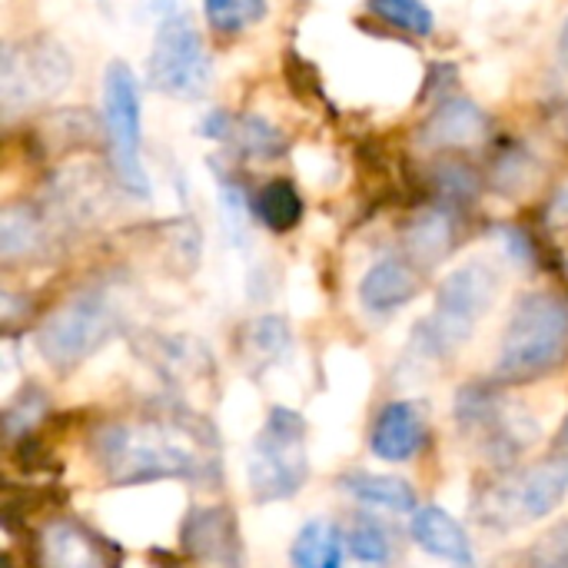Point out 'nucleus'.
Instances as JSON below:
<instances>
[{
    "label": "nucleus",
    "mask_w": 568,
    "mask_h": 568,
    "mask_svg": "<svg viewBox=\"0 0 568 568\" xmlns=\"http://www.w3.org/2000/svg\"><path fill=\"white\" fill-rule=\"evenodd\" d=\"M409 250L419 263H426V270L433 263H439L449 250H453V223L443 213H426L413 223L409 230Z\"/></svg>",
    "instance_id": "obj_21"
},
{
    "label": "nucleus",
    "mask_w": 568,
    "mask_h": 568,
    "mask_svg": "<svg viewBox=\"0 0 568 568\" xmlns=\"http://www.w3.org/2000/svg\"><path fill=\"white\" fill-rule=\"evenodd\" d=\"M150 87L170 100H203L213 80V60L206 53L203 33L186 13H166L153 33L146 60Z\"/></svg>",
    "instance_id": "obj_6"
},
{
    "label": "nucleus",
    "mask_w": 568,
    "mask_h": 568,
    "mask_svg": "<svg viewBox=\"0 0 568 568\" xmlns=\"http://www.w3.org/2000/svg\"><path fill=\"white\" fill-rule=\"evenodd\" d=\"M103 126L113 150V170L120 186L136 200H150V176L143 166L140 83L123 60H113L103 70Z\"/></svg>",
    "instance_id": "obj_7"
},
{
    "label": "nucleus",
    "mask_w": 568,
    "mask_h": 568,
    "mask_svg": "<svg viewBox=\"0 0 568 568\" xmlns=\"http://www.w3.org/2000/svg\"><path fill=\"white\" fill-rule=\"evenodd\" d=\"M529 568H568V519L552 526L529 552Z\"/></svg>",
    "instance_id": "obj_27"
},
{
    "label": "nucleus",
    "mask_w": 568,
    "mask_h": 568,
    "mask_svg": "<svg viewBox=\"0 0 568 568\" xmlns=\"http://www.w3.org/2000/svg\"><path fill=\"white\" fill-rule=\"evenodd\" d=\"M43 568H106L97 542L73 523H53L43 532Z\"/></svg>",
    "instance_id": "obj_17"
},
{
    "label": "nucleus",
    "mask_w": 568,
    "mask_h": 568,
    "mask_svg": "<svg viewBox=\"0 0 568 568\" xmlns=\"http://www.w3.org/2000/svg\"><path fill=\"white\" fill-rule=\"evenodd\" d=\"M203 17L216 33H243L266 17V0H203Z\"/></svg>",
    "instance_id": "obj_22"
},
{
    "label": "nucleus",
    "mask_w": 568,
    "mask_h": 568,
    "mask_svg": "<svg viewBox=\"0 0 568 568\" xmlns=\"http://www.w3.org/2000/svg\"><path fill=\"white\" fill-rule=\"evenodd\" d=\"M568 496V456H546L509 469L476 496V519L493 532H513L552 516Z\"/></svg>",
    "instance_id": "obj_3"
},
{
    "label": "nucleus",
    "mask_w": 568,
    "mask_h": 568,
    "mask_svg": "<svg viewBox=\"0 0 568 568\" xmlns=\"http://www.w3.org/2000/svg\"><path fill=\"white\" fill-rule=\"evenodd\" d=\"M310 476L306 453V419L296 409L273 406L263 429L250 449V493L256 503H283L293 499Z\"/></svg>",
    "instance_id": "obj_4"
},
{
    "label": "nucleus",
    "mask_w": 568,
    "mask_h": 568,
    "mask_svg": "<svg viewBox=\"0 0 568 568\" xmlns=\"http://www.w3.org/2000/svg\"><path fill=\"white\" fill-rule=\"evenodd\" d=\"M346 542H349V552H353L359 562H366V566H383V562H389V556H393V536H389V529H386L379 519H373V516H359V519L349 526Z\"/></svg>",
    "instance_id": "obj_23"
},
{
    "label": "nucleus",
    "mask_w": 568,
    "mask_h": 568,
    "mask_svg": "<svg viewBox=\"0 0 568 568\" xmlns=\"http://www.w3.org/2000/svg\"><path fill=\"white\" fill-rule=\"evenodd\" d=\"M183 549L203 568L243 566V539L236 532L233 516L220 506H203L186 516Z\"/></svg>",
    "instance_id": "obj_11"
},
{
    "label": "nucleus",
    "mask_w": 568,
    "mask_h": 568,
    "mask_svg": "<svg viewBox=\"0 0 568 568\" xmlns=\"http://www.w3.org/2000/svg\"><path fill=\"white\" fill-rule=\"evenodd\" d=\"M339 489L349 493L353 499L386 509V513H416V489L399 479V476H383V473H349L339 479Z\"/></svg>",
    "instance_id": "obj_18"
},
{
    "label": "nucleus",
    "mask_w": 568,
    "mask_h": 568,
    "mask_svg": "<svg viewBox=\"0 0 568 568\" xmlns=\"http://www.w3.org/2000/svg\"><path fill=\"white\" fill-rule=\"evenodd\" d=\"M100 3H106V0H100Z\"/></svg>",
    "instance_id": "obj_32"
},
{
    "label": "nucleus",
    "mask_w": 568,
    "mask_h": 568,
    "mask_svg": "<svg viewBox=\"0 0 568 568\" xmlns=\"http://www.w3.org/2000/svg\"><path fill=\"white\" fill-rule=\"evenodd\" d=\"M568 359V296L552 290H536L519 296L506 323L496 379L506 386L536 383L556 373Z\"/></svg>",
    "instance_id": "obj_2"
},
{
    "label": "nucleus",
    "mask_w": 568,
    "mask_h": 568,
    "mask_svg": "<svg viewBox=\"0 0 568 568\" xmlns=\"http://www.w3.org/2000/svg\"><path fill=\"white\" fill-rule=\"evenodd\" d=\"M489 130V116L473 100H449L433 110V116L423 126L426 146H469L483 140Z\"/></svg>",
    "instance_id": "obj_15"
},
{
    "label": "nucleus",
    "mask_w": 568,
    "mask_h": 568,
    "mask_svg": "<svg viewBox=\"0 0 568 568\" xmlns=\"http://www.w3.org/2000/svg\"><path fill=\"white\" fill-rule=\"evenodd\" d=\"M70 73H73V63L57 40L30 37V40L10 43L0 63V97H3L7 113L60 97L70 87Z\"/></svg>",
    "instance_id": "obj_10"
},
{
    "label": "nucleus",
    "mask_w": 568,
    "mask_h": 568,
    "mask_svg": "<svg viewBox=\"0 0 568 568\" xmlns=\"http://www.w3.org/2000/svg\"><path fill=\"white\" fill-rule=\"evenodd\" d=\"M173 3H176V0H150V7H153L156 13H160V10H163V13H170V10H173Z\"/></svg>",
    "instance_id": "obj_29"
},
{
    "label": "nucleus",
    "mask_w": 568,
    "mask_h": 568,
    "mask_svg": "<svg viewBox=\"0 0 568 568\" xmlns=\"http://www.w3.org/2000/svg\"><path fill=\"white\" fill-rule=\"evenodd\" d=\"M40 246V223L30 216V210H7L0 220V256L10 263L17 256H27Z\"/></svg>",
    "instance_id": "obj_25"
},
{
    "label": "nucleus",
    "mask_w": 568,
    "mask_h": 568,
    "mask_svg": "<svg viewBox=\"0 0 568 568\" xmlns=\"http://www.w3.org/2000/svg\"><path fill=\"white\" fill-rule=\"evenodd\" d=\"M233 143L243 156H253V160H273L286 150V140L283 133L266 123L263 116H243L236 120V130H233Z\"/></svg>",
    "instance_id": "obj_24"
},
{
    "label": "nucleus",
    "mask_w": 568,
    "mask_h": 568,
    "mask_svg": "<svg viewBox=\"0 0 568 568\" xmlns=\"http://www.w3.org/2000/svg\"><path fill=\"white\" fill-rule=\"evenodd\" d=\"M343 562H346V536L329 519H310L290 546L293 568H343Z\"/></svg>",
    "instance_id": "obj_16"
},
{
    "label": "nucleus",
    "mask_w": 568,
    "mask_h": 568,
    "mask_svg": "<svg viewBox=\"0 0 568 568\" xmlns=\"http://www.w3.org/2000/svg\"><path fill=\"white\" fill-rule=\"evenodd\" d=\"M409 532H413V542L433 556V559H443V562H453L459 568H476L473 562V539L469 532L463 529L459 519H453L443 506H426V509H416L413 513V523H409Z\"/></svg>",
    "instance_id": "obj_14"
},
{
    "label": "nucleus",
    "mask_w": 568,
    "mask_h": 568,
    "mask_svg": "<svg viewBox=\"0 0 568 568\" xmlns=\"http://www.w3.org/2000/svg\"><path fill=\"white\" fill-rule=\"evenodd\" d=\"M416 293H419V276L399 256L376 260L359 280V303L373 316H389V313L403 310L406 303L416 300Z\"/></svg>",
    "instance_id": "obj_13"
},
{
    "label": "nucleus",
    "mask_w": 568,
    "mask_h": 568,
    "mask_svg": "<svg viewBox=\"0 0 568 568\" xmlns=\"http://www.w3.org/2000/svg\"><path fill=\"white\" fill-rule=\"evenodd\" d=\"M90 453L116 486L156 479H210L216 473V436L200 419L180 413L106 423L90 436Z\"/></svg>",
    "instance_id": "obj_1"
},
{
    "label": "nucleus",
    "mask_w": 568,
    "mask_h": 568,
    "mask_svg": "<svg viewBox=\"0 0 568 568\" xmlns=\"http://www.w3.org/2000/svg\"><path fill=\"white\" fill-rule=\"evenodd\" d=\"M559 50H562V57H566V63H568V20H566V27H562V37H559Z\"/></svg>",
    "instance_id": "obj_30"
},
{
    "label": "nucleus",
    "mask_w": 568,
    "mask_h": 568,
    "mask_svg": "<svg viewBox=\"0 0 568 568\" xmlns=\"http://www.w3.org/2000/svg\"><path fill=\"white\" fill-rule=\"evenodd\" d=\"M113 333V303L97 290H83L43 320V326L37 329V349L53 369H73L90 359Z\"/></svg>",
    "instance_id": "obj_8"
},
{
    "label": "nucleus",
    "mask_w": 568,
    "mask_h": 568,
    "mask_svg": "<svg viewBox=\"0 0 568 568\" xmlns=\"http://www.w3.org/2000/svg\"><path fill=\"white\" fill-rule=\"evenodd\" d=\"M499 296V276L489 263H466L453 270L436 293L433 316L419 326L423 353L446 356L456 353L476 329V323L493 310Z\"/></svg>",
    "instance_id": "obj_5"
},
{
    "label": "nucleus",
    "mask_w": 568,
    "mask_h": 568,
    "mask_svg": "<svg viewBox=\"0 0 568 568\" xmlns=\"http://www.w3.org/2000/svg\"><path fill=\"white\" fill-rule=\"evenodd\" d=\"M456 419H459L463 433L476 446H483V453L493 463H503V466L519 459L536 443V433H539L523 406L509 403L499 389L479 386V383H473L459 393Z\"/></svg>",
    "instance_id": "obj_9"
},
{
    "label": "nucleus",
    "mask_w": 568,
    "mask_h": 568,
    "mask_svg": "<svg viewBox=\"0 0 568 568\" xmlns=\"http://www.w3.org/2000/svg\"><path fill=\"white\" fill-rule=\"evenodd\" d=\"M233 130H236V120L226 110H213L200 123V133L210 136V140H233Z\"/></svg>",
    "instance_id": "obj_28"
},
{
    "label": "nucleus",
    "mask_w": 568,
    "mask_h": 568,
    "mask_svg": "<svg viewBox=\"0 0 568 568\" xmlns=\"http://www.w3.org/2000/svg\"><path fill=\"white\" fill-rule=\"evenodd\" d=\"M250 210L253 216L273 230V233H290L303 223V213H306V203L296 190L293 180H270L253 200H250Z\"/></svg>",
    "instance_id": "obj_19"
},
{
    "label": "nucleus",
    "mask_w": 568,
    "mask_h": 568,
    "mask_svg": "<svg viewBox=\"0 0 568 568\" xmlns=\"http://www.w3.org/2000/svg\"><path fill=\"white\" fill-rule=\"evenodd\" d=\"M559 446H568V416L566 423H562V429H559Z\"/></svg>",
    "instance_id": "obj_31"
},
{
    "label": "nucleus",
    "mask_w": 568,
    "mask_h": 568,
    "mask_svg": "<svg viewBox=\"0 0 568 568\" xmlns=\"http://www.w3.org/2000/svg\"><path fill=\"white\" fill-rule=\"evenodd\" d=\"M366 7L373 17L396 27L399 33L429 37L436 30V13L429 10L426 0H366Z\"/></svg>",
    "instance_id": "obj_20"
},
{
    "label": "nucleus",
    "mask_w": 568,
    "mask_h": 568,
    "mask_svg": "<svg viewBox=\"0 0 568 568\" xmlns=\"http://www.w3.org/2000/svg\"><path fill=\"white\" fill-rule=\"evenodd\" d=\"M246 346L256 359H273L290 346V329L280 316H260L246 329Z\"/></svg>",
    "instance_id": "obj_26"
},
{
    "label": "nucleus",
    "mask_w": 568,
    "mask_h": 568,
    "mask_svg": "<svg viewBox=\"0 0 568 568\" xmlns=\"http://www.w3.org/2000/svg\"><path fill=\"white\" fill-rule=\"evenodd\" d=\"M429 439V423L419 403L396 399L386 403L369 429V449L383 463H409L423 453Z\"/></svg>",
    "instance_id": "obj_12"
}]
</instances>
